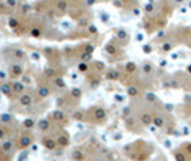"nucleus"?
<instances>
[{
  "label": "nucleus",
  "instance_id": "nucleus-4",
  "mask_svg": "<svg viewBox=\"0 0 191 161\" xmlns=\"http://www.w3.org/2000/svg\"><path fill=\"white\" fill-rule=\"evenodd\" d=\"M29 101H30V97H24L23 98V104H29Z\"/></svg>",
  "mask_w": 191,
  "mask_h": 161
},
{
  "label": "nucleus",
  "instance_id": "nucleus-1",
  "mask_svg": "<svg viewBox=\"0 0 191 161\" xmlns=\"http://www.w3.org/2000/svg\"><path fill=\"white\" fill-rule=\"evenodd\" d=\"M154 123H155L158 127H161V125H163V118H161V117H155V118H154Z\"/></svg>",
  "mask_w": 191,
  "mask_h": 161
},
{
  "label": "nucleus",
  "instance_id": "nucleus-7",
  "mask_svg": "<svg viewBox=\"0 0 191 161\" xmlns=\"http://www.w3.org/2000/svg\"><path fill=\"white\" fill-rule=\"evenodd\" d=\"M188 71H190V73H191V66H188Z\"/></svg>",
  "mask_w": 191,
  "mask_h": 161
},
{
  "label": "nucleus",
  "instance_id": "nucleus-3",
  "mask_svg": "<svg viewBox=\"0 0 191 161\" xmlns=\"http://www.w3.org/2000/svg\"><path fill=\"white\" fill-rule=\"evenodd\" d=\"M128 91H130V94H131V96H136V94H137V88H134V87H131Z\"/></svg>",
  "mask_w": 191,
  "mask_h": 161
},
{
  "label": "nucleus",
  "instance_id": "nucleus-6",
  "mask_svg": "<svg viewBox=\"0 0 191 161\" xmlns=\"http://www.w3.org/2000/svg\"><path fill=\"white\" fill-rule=\"evenodd\" d=\"M187 151H188V152H191V144H188V145H187Z\"/></svg>",
  "mask_w": 191,
  "mask_h": 161
},
{
  "label": "nucleus",
  "instance_id": "nucleus-2",
  "mask_svg": "<svg viewBox=\"0 0 191 161\" xmlns=\"http://www.w3.org/2000/svg\"><path fill=\"white\" fill-rule=\"evenodd\" d=\"M175 158H177V161H185V157H184V154H181V152H180V154H177V155H175Z\"/></svg>",
  "mask_w": 191,
  "mask_h": 161
},
{
  "label": "nucleus",
  "instance_id": "nucleus-5",
  "mask_svg": "<svg viewBox=\"0 0 191 161\" xmlns=\"http://www.w3.org/2000/svg\"><path fill=\"white\" fill-rule=\"evenodd\" d=\"M170 49H171L170 44H165V46H164V50H170Z\"/></svg>",
  "mask_w": 191,
  "mask_h": 161
}]
</instances>
